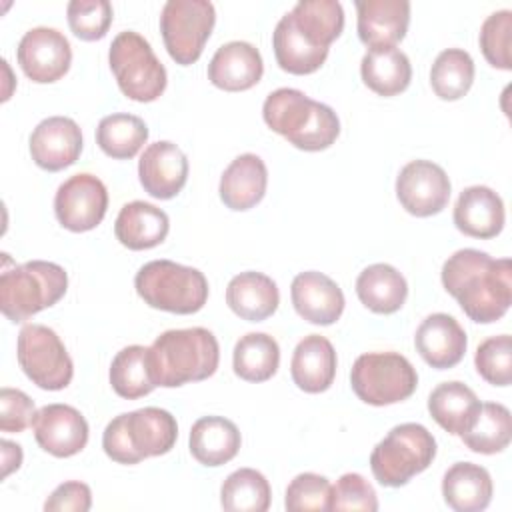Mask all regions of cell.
Listing matches in <instances>:
<instances>
[{"mask_svg":"<svg viewBox=\"0 0 512 512\" xmlns=\"http://www.w3.org/2000/svg\"><path fill=\"white\" fill-rule=\"evenodd\" d=\"M442 284L464 314L480 324L500 320L512 302V264L476 248L454 252L442 266Z\"/></svg>","mask_w":512,"mask_h":512,"instance_id":"obj_1","label":"cell"},{"mask_svg":"<svg viewBox=\"0 0 512 512\" xmlns=\"http://www.w3.org/2000/svg\"><path fill=\"white\" fill-rule=\"evenodd\" d=\"M218 362V340L200 326L166 330L148 348L150 376L164 388L206 380L216 372Z\"/></svg>","mask_w":512,"mask_h":512,"instance_id":"obj_2","label":"cell"},{"mask_svg":"<svg viewBox=\"0 0 512 512\" xmlns=\"http://www.w3.org/2000/svg\"><path fill=\"white\" fill-rule=\"evenodd\" d=\"M262 116L268 128L306 152H318L332 146L340 134L336 112L296 88H278L270 92L264 100Z\"/></svg>","mask_w":512,"mask_h":512,"instance_id":"obj_3","label":"cell"},{"mask_svg":"<svg viewBox=\"0 0 512 512\" xmlns=\"http://www.w3.org/2000/svg\"><path fill=\"white\" fill-rule=\"evenodd\" d=\"M176 438V418L164 408L146 406L110 420L102 434V448L118 464H138L170 452Z\"/></svg>","mask_w":512,"mask_h":512,"instance_id":"obj_4","label":"cell"},{"mask_svg":"<svg viewBox=\"0 0 512 512\" xmlns=\"http://www.w3.org/2000/svg\"><path fill=\"white\" fill-rule=\"evenodd\" d=\"M68 288L62 266L46 260L12 264L4 254L0 272V310L10 322H24L44 308L54 306Z\"/></svg>","mask_w":512,"mask_h":512,"instance_id":"obj_5","label":"cell"},{"mask_svg":"<svg viewBox=\"0 0 512 512\" xmlns=\"http://www.w3.org/2000/svg\"><path fill=\"white\" fill-rule=\"evenodd\" d=\"M138 296L152 308L172 314H194L208 300V280L192 266L172 260H152L134 278Z\"/></svg>","mask_w":512,"mask_h":512,"instance_id":"obj_6","label":"cell"},{"mask_svg":"<svg viewBox=\"0 0 512 512\" xmlns=\"http://www.w3.org/2000/svg\"><path fill=\"white\" fill-rule=\"evenodd\" d=\"M436 456V440L426 426L404 422L394 426L372 450L370 468L374 478L388 488L410 482L424 472Z\"/></svg>","mask_w":512,"mask_h":512,"instance_id":"obj_7","label":"cell"},{"mask_svg":"<svg viewBox=\"0 0 512 512\" xmlns=\"http://www.w3.org/2000/svg\"><path fill=\"white\" fill-rule=\"evenodd\" d=\"M108 62L118 88L130 100L152 102L166 88V68L150 42L134 30H124L112 40Z\"/></svg>","mask_w":512,"mask_h":512,"instance_id":"obj_8","label":"cell"},{"mask_svg":"<svg viewBox=\"0 0 512 512\" xmlns=\"http://www.w3.org/2000/svg\"><path fill=\"white\" fill-rule=\"evenodd\" d=\"M350 384L362 402L388 406L414 394L418 374L410 360L398 352H366L356 358Z\"/></svg>","mask_w":512,"mask_h":512,"instance_id":"obj_9","label":"cell"},{"mask_svg":"<svg viewBox=\"0 0 512 512\" xmlns=\"http://www.w3.org/2000/svg\"><path fill=\"white\" fill-rule=\"evenodd\" d=\"M216 22L208 0H168L160 12V32L170 58L188 66L196 62Z\"/></svg>","mask_w":512,"mask_h":512,"instance_id":"obj_10","label":"cell"},{"mask_svg":"<svg viewBox=\"0 0 512 512\" xmlns=\"http://www.w3.org/2000/svg\"><path fill=\"white\" fill-rule=\"evenodd\" d=\"M18 364L42 390H62L74 376V364L60 336L44 324H26L18 334Z\"/></svg>","mask_w":512,"mask_h":512,"instance_id":"obj_11","label":"cell"},{"mask_svg":"<svg viewBox=\"0 0 512 512\" xmlns=\"http://www.w3.org/2000/svg\"><path fill=\"white\" fill-rule=\"evenodd\" d=\"M108 208V192L100 178L92 174H74L62 182L54 196L58 222L70 232H88L96 228Z\"/></svg>","mask_w":512,"mask_h":512,"instance_id":"obj_12","label":"cell"},{"mask_svg":"<svg viewBox=\"0 0 512 512\" xmlns=\"http://www.w3.org/2000/svg\"><path fill=\"white\" fill-rule=\"evenodd\" d=\"M396 196L406 212L426 218L438 214L448 204L450 178L432 160H412L396 178Z\"/></svg>","mask_w":512,"mask_h":512,"instance_id":"obj_13","label":"cell"},{"mask_svg":"<svg viewBox=\"0 0 512 512\" xmlns=\"http://www.w3.org/2000/svg\"><path fill=\"white\" fill-rule=\"evenodd\" d=\"M18 64L24 74L38 84L60 80L72 62L68 38L56 28L38 26L28 30L18 44Z\"/></svg>","mask_w":512,"mask_h":512,"instance_id":"obj_14","label":"cell"},{"mask_svg":"<svg viewBox=\"0 0 512 512\" xmlns=\"http://www.w3.org/2000/svg\"><path fill=\"white\" fill-rule=\"evenodd\" d=\"M32 430L38 446L56 458L78 454L88 442L86 418L68 404H46L34 420Z\"/></svg>","mask_w":512,"mask_h":512,"instance_id":"obj_15","label":"cell"},{"mask_svg":"<svg viewBox=\"0 0 512 512\" xmlns=\"http://www.w3.org/2000/svg\"><path fill=\"white\" fill-rule=\"evenodd\" d=\"M80 152L82 132L72 118H44L30 134L32 160L48 172H58L72 166L78 160Z\"/></svg>","mask_w":512,"mask_h":512,"instance_id":"obj_16","label":"cell"},{"mask_svg":"<svg viewBox=\"0 0 512 512\" xmlns=\"http://www.w3.org/2000/svg\"><path fill=\"white\" fill-rule=\"evenodd\" d=\"M138 176L142 188L150 196L170 200L188 180V158L174 142H154L140 156Z\"/></svg>","mask_w":512,"mask_h":512,"instance_id":"obj_17","label":"cell"},{"mask_svg":"<svg viewBox=\"0 0 512 512\" xmlns=\"http://www.w3.org/2000/svg\"><path fill=\"white\" fill-rule=\"evenodd\" d=\"M294 310L310 324H334L344 310L340 286L326 274L308 270L294 276L290 286Z\"/></svg>","mask_w":512,"mask_h":512,"instance_id":"obj_18","label":"cell"},{"mask_svg":"<svg viewBox=\"0 0 512 512\" xmlns=\"http://www.w3.org/2000/svg\"><path fill=\"white\" fill-rule=\"evenodd\" d=\"M414 344L428 366L446 370L462 360L468 340L456 318L444 312H436L422 320L416 330Z\"/></svg>","mask_w":512,"mask_h":512,"instance_id":"obj_19","label":"cell"},{"mask_svg":"<svg viewBox=\"0 0 512 512\" xmlns=\"http://www.w3.org/2000/svg\"><path fill=\"white\" fill-rule=\"evenodd\" d=\"M262 72L264 64L258 48L244 40L222 44L208 64V80L226 92L252 88L260 82Z\"/></svg>","mask_w":512,"mask_h":512,"instance_id":"obj_20","label":"cell"},{"mask_svg":"<svg viewBox=\"0 0 512 512\" xmlns=\"http://www.w3.org/2000/svg\"><path fill=\"white\" fill-rule=\"evenodd\" d=\"M358 36L368 48L394 46L410 24L408 0H358Z\"/></svg>","mask_w":512,"mask_h":512,"instance_id":"obj_21","label":"cell"},{"mask_svg":"<svg viewBox=\"0 0 512 512\" xmlns=\"http://www.w3.org/2000/svg\"><path fill=\"white\" fill-rule=\"evenodd\" d=\"M504 202L488 186H468L454 206V224L472 238H494L504 228Z\"/></svg>","mask_w":512,"mask_h":512,"instance_id":"obj_22","label":"cell"},{"mask_svg":"<svg viewBox=\"0 0 512 512\" xmlns=\"http://www.w3.org/2000/svg\"><path fill=\"white\" fill-rule=\"evenodd\" d=\"M336 364L338 362L332 342L320 334H310L296 344L290 362V374L300 390L318 394L332 386Z\"/></svg>","mask_w":512,"mask_h":512,"instance_id":"obj_23","label":"cell"},{"mask_svg":"<svg viewBox=\"0 0 512 512\" xmlns=\"http://www.w3.org/2000/svg\"><path fill=\"white\" fill-rule=\"evenodd\" d=\"M268 184V170L260 156L240 154L234 158L220 178V200L230 210H248L256 206Z\"/></svg>","mask_w":512,"mask_h":512,"instance_id":"obj_24","label":"cell"},{"mask_svg":"<svg viewBox=\"0 0 512 512\" xmlns=\"http://www.w3.org/2000/svg\"><path fill=\"white\" fill-rule=\"evenodd\" d=\"M168 230V214L144 200L124 204L114 222L116 238L130 250H148L158 246L168 236Z\"/></svg>","mask_w":512,"mask_h":512,"instance_id":"obj_25","label":"cell"},{"mask_svg":"<svg viewBox=\"0 0 512 512\" xmlns=\"http://www.w3.org/2000/svg\"><path fill=\"white\" fill-rule=\"evenodd\" d=\"M226 302L236 316L248 322H262L276 312L280 294L270 276L250 270L236 274L228 282Z\"/></svg>","mask_w":512,"mask_h":512,"instance_id":"obj_26","label":"cell"},{"mask_svg":"<svg viewBox=\"0 0 512 512\" xmlns=\"http://www.w3.org/2000/svg\"><path fill=\"white\" fill-rule=\"evenodd\" d=\"M442 496L456 512H480L492 500V478L480 464L456 462L442 478Z\"/></svg>","mask_w":512,"mask_h":512,"instance_id":"obj_27","label":"cell"},{"mask_svg":"<svg viewBox=\"0 0 512 512\" xmlns=\"http://www.w3.org/2000/svg\"><path fill=\"white\" fill-rule=\"evenodd\" d=\"M240 432L224 416H202L190 430V452L204 466H222L240 450Z\"/></svg>","mask_w":512,"mask_h":512,"instance_id":"obj_28","label":"cell"},{"mask_svg":"<svg viewBox=\"0 0 512 512\" xmlns=\"http://www.w3.org/2000/svg\"><path fill=\"white\" fill-rule=\"evenodd\" d=\"M480 410V400L464 382L438 384L428 396V412L440 428L460 436L470 428Z\"/></svg>","mask_w":512,"mask_h":512,"instance_id":"obj_29","label":"cell"},{"mask_svg":"<svg viewBox=\"0 0 512 512\" xmlns=\"http://www.w3.org/2000/svg\"><path fill=\"white\" fill-rule=\"evenodd\" d=\"M364 84L380 96H396L404 92L412 80L408 56L396 46L370 48L360 62Z\"/></svg>","mask_w":512,"mask_h":512,"instance_id":"obj_30","label":"cell"},{"mask_svg":"<svg viewBox=\"0 0 512 512\" xmlns=\"http://www.w3.org/2000/svg\"><path fill=\"white\" fill-rule=\"evenodd\" d=\"M356 294L368 310L376 314H392L406 302L408 284L394 266L378 262L358 274Z\"/></svg>","mask_w":512,"mask_h":512,"instance_id":"obj_31","label":"cell"},{"mask_svg":"<svg viewBox=\"0 0 512 512\" xmlns=\"http://www.w3.org/2000/svg\"><path fill=\"white\" fill-rule=\"evenodd\" d=\"M296 30L316 48H330L344 28V10L336 0H300L288 12Z\"/></svg>","mask_w":512,"mask_h":512,"instance_id":"obj_32","label":"cell"},{"mask_svg":"<svg viewBox=\"0 0 512 512\" xmlns=\"http://www.w3.org/2000/svg\"><path fill=\"white\" fill-rule=\"evenodd\" d=\"M272 48L278 66L290 74H312L324 64L328 56L326 48L312 46L296 30L288 12L278 20L272 32Z\"/></svg>","mask_w":512,"mask_h":512,"instance_id":"obj_33","label":"cell"},{"mask_svg":"<svg viewBox=\"0 0 512 512\" xmlns=\"http://www.w3.org/2000/svg\"><path fill=\"white\" fill-rule=\"evenodd\" d=\"M280 364L278 342L264 332H248L242 336L232 352V366L236 376L246 382H264L272 378Z\"/></svg>","mask_w":512,"mask_h":512,"instance_id":"obj_34","label":"cell"},{"mask_svg":"<svg viewBox=\"0 0 512 512\" xmlns=\"http://www.w3.org/2000/svg\"><path fill=\"white\" fill-rule=\"evenodd\" d=\"M512 420L510 410L498 402L480 404V410L466 432L460 434L462 442L478 454H496L510 444Z\"/></svg>","mask_w":512,"mask_h":512,"instance_id":"obj_35","label":"cell"},{"mask_svg":"<svg viewBox=\"0 0 512 512\" xmlns=\"http://www.w3.org/2000/svg\"><path fill=\"white\" fill-rule=\"evenodd\" d=\"M148 140V126L134 114H110L98 122L96 142L102 152L116 160H128L140 152Z\"/></svg>","mask_w":512,"mask_h":512,"instance_id":"obj_36","label":"cell"},{"mask_svg":"<svg viewBox=\"0 0 512 512\" xmlns=\"http://www.w3.org/2000/svg\"><path fill=\"white\" fill-rule=\"evenodd\" d=\"M110 384L114 392L126 400H136L150 394L156 384L150 376L148 348L140 344L122 348L110 364Z\"/></svg>","mask_w":512,"mask_h":512,"instance_id":"obj_37","label":"cell"},{"mask_svg":"<svg viewBox=\"0 0 512 512\" xmlns=\"http://www.w3.org/2000/svg\"><path fill=\"white\" fill-rule=\"evenodd\" d=\"M270 496L266 476L254 468L234 470L220 488V504L228 512H266Z\"/></svg>","mask_w":512,"mask_h":512,"instance_id":"obj_38","label":"cell"},{"mask_svg":"<svg viewBox=\"0 0 512 512\" xmlns=\"http://www.w3.org/2000/svg\"><path fill=\"white\" fill-rule=\"evenodd\" d=\"M472 82L474 60L466 50L446 48L436 56L430 68V84L438 98L458 100L470 90Z\"/></svg>","mask_w":512,"mask_h":512,"instance_id":"obj_39","label":"cell"},{"mask_svg":"<svg viewBox=\"0 0 512 512\" xmlns=\"http://www.w3.org/2000/svg\"><path fill=\"white\" fill-rule=\"evenodd\" d=\"M68 26L80 40H100L112 24V4L108 0H72L66 8Z\"/></svg>","mask_w":512,"mask_h":512,"instance_id":"obj_40","label":"cell"},{"mask_svg":"<svg viewBox=\"0 0 512 512\" xmlns=\"http://www.w3.org/2000/svg\"><path fill=\"white\" fill-rule=\"evenodd\" d=\"M478 374L494 384L508 386L512 380V340L508 334L492 336L484 340L474 356Z\"/></svg>","mask_w":512,"mask_h":512,"instance_id":"obj_41","label":"cell"},{"mask_svg":"<svg viewBox=\"0 0 512 512\" xmlns=\"http://www.w3.org/2000/svg\"><path fill=\"white\" fill-rule=\"evenodd\" d=\"M510 36H512V12L510 10H498L492 12L480 28V48L484 58L494 66L502 70L512 68V56H510Z\"/></svg>","mask_w":512,"mask_h":512,"instance_id":"obj_42","label":"cell"},{"mask_svg":"<svg viewBox=\"0 0 512 512\" xmlns=\"http://www.w3.org/2000/svg\"><path fill=\"white\" fill-rule=\"evenodd\" d=\"M330 496H332V486L328 478L314 474V472H304L298 474L286 488V498L284 506L290 512H324L330 510Z\"/></svg>","mask_w":512,"mask_h":512,"instance_id":"obj_43","label":"cell"},{"mask_svg":"<svg viewBox=\"0 0 512 512\" xmlns=\"http://www.w3.org/2000/svg\"><path fill=\"white\" fill-rule=\"evenodd\" d=\"M330 510H378V498L372 484L356 472L342 474L332 486Z\"/></svg>","mask_w":512,"mask_h":512,"instance_id":"obj_44","label":"cell"},{"mask_svg":"<svg viewBox=\"0 0 512 512\" xmlns=\"http://www.w3.org/2000/svg\"><path fill=\"white\" fill-rule=\"evenodd\" d=\"M34 400L16 388L0 390V430L2 432H22L32 426L36 416Z\"/></svg>","mask_w":512,"mask_h":512,"instance_id":"obj_45","label":"cell"},{"mask_svg":"<svg viewBox=\"0 0 512 512\" xmlns=\"http://www.w3.org/2000/svg\"><path fill=\"white\" fill-rule=\"evenodd\" d=\"M92 506V492L84 482L60 484L44 502L46 512H88Z\"/></svg>","mask_w":512,"mask_h":512,"instance_id":"obj_46","label":"cell"},{"mask_svg":"<svg viewBox=\"0 0 512 512\" xmlns=\"http://www.w3.org/2000/svg\"><path fill=\"white\" fill-rule=\"evenodd\" d=\"M0 446H2V464H4L2 478H6L14 470L20 468V464H22V448L18 444L10 442V440H2Z\"/></svg>","mask_w":512,"mask_h":512,"instance_id":"obj_47","label":"cell"}]
</instances>
